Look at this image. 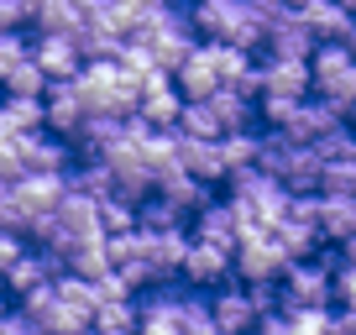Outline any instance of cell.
<instances>
[{
  "mask_svg": "<svg viewBox=\"0 0 356 335\" xmlns=\"http://www.w3.org/2000/svg\"><path fill=\"white\" fill-rule=\"evenodd\" d=\"M53 278V272H47V262H42V252H37V246H26V257L16 262L11 272H6V288L16 293V299H22V293H32L37 283H47Z\"/></svg>",
  "mask_w": 356,
  "mask_h": 335,
  "instance_id": "484cf974",
  "label": "cell"
},
{
  "mask_svg": "<svg viewBox=\"0 0 356 335\" xmlns=\"http://www.w3.org/2000/svg\"><path fill=\"white\" fill-rule=\"evenodd\" d=\"M178 168H189L194 179H204V183L231 179V157H225L220 136H184V142H178Z\"/></svg>",
  "mask_w": 356,
  "mask_h": 335,
  "instance_id": "5b68a950",
  "label": "cell"
},
{
  "mask_svg": "<svg viewBox=\"0 0 356 335\" xmlns=\"http://www.w3.org/2000/svg\"><path fill=\"white\" fill-rule=\"evenodd\" d=\"M262 95H314L309 58H262Z\"/></svg>",
  "mask_w": 356,
  "mask_h": 335,
  "instance_id": "9c48e42d",
  "label": "cell"
},
{
  "mask_svg": "<svg viewBox=\"0 0 356 335\" xmlns=\"http://www.w3.org/2000/svg\"><path fill=\"white\" fill-rule=\"evenodd\" d=\"M320 236H325V241H351V236H356V194H325Z\"/></svg>",
  "mask_w": 356,
  "mask_h": 335,
  "instance_id": "e0dca14e",
  "label": "cell"
},
{
  "mask_svg": "<svg viewBox=\"0 0 356 335\" xmlns=\"http://www.w3.org/2000/svg\"><path fill=\"white\" fill-rule=\"evenodd\" d=\"M299 304H335V272L320 257H299L283 272V314Z\"/></svg>",
  "mask_w": 356,
  "mask_h": 335,
  "instance_id": "3957f363",
  "label": "cell"
},
{
  "mask_svg": "<svg viewBox=\"0 0 356 335\" xmlns=\"http://www.w3.org/2000/svg\"><path fill=\"white\" fill-rule=\"evenodd\" d=\"M111 268H115V257H111V236H84V241L68 252V272H79V278H95V283H100Z\"/></svg>",
  "mask_w": 356,
  "mask_h": 335,
  "instance_id": "2e32d148",
  "label": "cell"
},
{
  "mask_svg": "<svg viewBox=\"0 0 356 335\" xmlns=\"http://www.w3.org/2000/svg\"><path fill=\"white\" fill-rule=\"evenodd\" d=\"M273 236H278V246L289 252L293 262H299V257H314V252L325 246L320 225H309V220H293V215H283V220L273 225Z\"/></svg>",
  "mask_w": 356,
  "mask_h": 335,
  "instance_id": "ac0fdd59",
  "label": "cell"
},
{
  "mask_svg": "<svg viewBox=\"0 0 356 335\" xmlns=\"http://www.w3.org/2000/svg\"><path fill=\"white\" fill-rule=\"evenodd\" d=\"M47 126V100L42 95H6L0 100V131L6 136H26Z\"/></svg>",
  "mask_w": 356,
  "mask_h": 335,
  "instance_id": "5bb4252c",
  "label": "cell"
},
{
  "mask_svg": "<svg viewBox=\"0 0 356 335\" xmlns=\"http://www.w3.org/2000/svg\"><path fill=\"white\" fill-rule=\"evenodd\" d=\"M100 231L105 236L136 231V199H126V194H105V199H100Z\"/></svg>",
  "mask_w": 356,
  "mask_h": 335,
  "instance_id": "4316f807",
  "label": "cell"
},
{
  "mask_svg": "<svg viewBox=\"0 0 356 335\" xmlns=\"http://www.w3.org/2000/svg\"><path fill=\"white\" fill-rule=\"evenodd\" d=\"M341 252H346V262H356V236H351V241H341Z\"/></svg>",
  "mask_w": 356,
  "mask_h": 335,
  "instance_id": "ee69618b",
  "label": "cell"
},
{
  "mask_svg": "<svg viewBox=\"0 0 356 335\" xmlns=\"http://www.w3.org/2000/svg\"><path fill=\"white\" fill-rule=\"evenodd\" d=\"M121 68H126V74H136V79H147L152 68H163V63H157V47L147 42V37H126V47H121Z\"/></svg>",
  "mask_w": 356,
  "mask_h": 335,
  "instance_id": "f546056e",
  "label": "cell"
},
{
  "mask_svg": "<svg viewBox=\"0 0 356 335\" xmlns=\"http://www.w3.org/2000/svg\"><path fill=\"white\" fill-rule=\"evenodd\" d=\"M68 189H84V194H95V199H105V194H115V168L105 163V157H79V163L68 168Z\"/></svg>",
  "mask_w": 356,
  "mask_h": 335,
  "instance_id": "ffe728a7",
  "label": "cell"
},
{
  "mask_svg": "<svg viewBox=\"0 0 356 335\" xmlns=\"http://www.w3.org/2000/svg\"><path fill=\"white\" fill-rule=\"evenodd\" d=\"M231 272H236V252H231V246L204 241V236H194V241H189V257H184V278H189L194 288H220Z\"/></svg>",
  "mask_w": 356,
  "mask_h": 335,
  "instance_id": "277c9868",
  "label": "cell"
},
{
  "mask_svg": "<svg viewBox=\"0 0 356 335\" xmlns=\"http://www.w3.org/2000/svg\"><path fill=\"white\" fill-rule=\"evenodd\" d=\"M330 335H351V330H341V325H335V330H330Z\"/></svg>",
  "mask_w": 356,
  "mask_h": 335,
  "instance_id": "bcb514c9",
  "label": "cell"
},
{
  "mask_svg": "<svg viewBox=\"0 0 356 335\" xmlns=\"http://www.w3.org/2000/svg\"><path fill=\"white\" fill-rule=\"evenodd\" d=\"M314 47H320V37H314V26L304 22V11H289L283 22L267 26L262 58H314Z\"/></svg>",
  "mask_w": 356,
  "mask_h": 335,
  "instance_id": "ba28073f",
  "label": "cell"
},
{
  "mask_svg": "<svg viewBox=\"0 0 356 335\" xmlns=\"http://www.w3.org/2000/svg\"><path fill=\"white\" fill-rule=\"evenodd\" d=\"M178 325H184V335H225V330H220V320H215L210 288H189V293H184V309H178Z\"/></svg>",
  "mask_w": 356,
  "mask_h": 335,
  "instance_id": "44dd1931",
  "label": "cell"
},
{
  "mask_svg": "<svg viewBox=\"0 0 356 335\" xmlns=\"http://www.w3.org/2000/svg\"><path fill=\"white\" fill-rule=\"evenodd\" d=\"M16 304H22V309L32 314V320H42V314H47V309H53V304H58V278L37 283V288H32V293H22V299H16Z\"/></svg>",
  "mask_w": 356,
  "mask_h": 335,
  "instance_id": "836d02e7",
  "label": "cell"
},
{
  "mask_svg": "<svg viewBox=\"0 0 356 335\" xmlns=\"http://www.w3.org/2000/svg\"><path fill=\"white\" fill-rule=\"evenodd\" d=\"M210 105L220 111L225 131H236V126H257V100L246 90H236V84H220V90L210 95Z\"/></svg>",
  "mask_w": 356,
  "mask_h": 335,
  "instance_id": "7402d4cb",
  "label": "cell"
},
{
  "mask_svg": "<svg viewBox=\"0 0 356 335\" xmlns=\"http://www.w3.org/2000/svg\"><path fill=\"white\" fill-rule=\"evenodd\" d=\"M47 84H53V79H47V68L37 63V58H22L16 68L0 74V90L6 95H47Z\"/></svg>",
  "mask_w": 356,
  "mask_h": 335,
  "instance_id": "603a6c76",
  "label": "cell"
},
{
  "mask_svg": "<svg viewBox=\"0 0 356 335\" xmlns=\"http://www.w3.org/2000/svg\"><path fill=\"white\" fill-rule=\"evenodd\" d=\"M26 246H32V241H26L22 231H0V283H6V272L26 257Z\"/></svg>",
  "mask_w": 356,
  "mask_h": 335,
  "instance_id": "d590c367",
  "label": "cell"
},
{
  "mask_svg": "<svg viewBox=\"0 0 356 335\" xmlns=\"http://www.w3.org/2000/svg\"><path fill=\"white\" fill-rule=\"evenodd\" d=\"M341 6H346V11H351V16H356V0H341Z\"/></svg>",
  "mask_w": 356,
  "mask_h": 335,
  "instance_id": "f6af8a7d",
  "label": "cell"
},
{
  "mask_svg": "<svg viewBox=\"0 0 356 335\" xmlns=\"http://www.w3.org/2000/svg\"><path fill=\"white\" fill-rule=\"evenodd\" d=\"M136 225H142L147 236H163V231H178V225H189V215L178 210L173 199H163V194H147L142 204H136Z\"/></svg>",
  "mask_w": 356,
  "mask_h": 335,
  "instance_id": "d6986e66",
  "label": "cell"
},
{
  "mask_svg": "<svg viewBox=\"0 0 356 335\" xmlns=\"http://www.w3.org/2000/svg\"><path fill=\"white\" fill-rule=\"evenodd\" d=\"M325 194H356V163H325Z\"/></svg>",
  "mask_w": 356,
  "mask_h": 335,
  "instance_id": "e575fe53",
  "label": "cell"
},
{
  "mask_svg": "<svg viewBox=\"0 0 356 335\" xmlns=\"http://www.w3.org/2000/svg\"><path fill=\"white\" fill-rule=\"evenodd\" d=\"M95 325H115V330H136L142 325V309H136V299H111L95 309Z\"/></svg>",
  "mask_w": 356,
  "mask_h": 335,
  "instance_id": "d6a6232c",
  "label": "cell"
},
{
  "mask_svg": "<svg viewBox=\"0 0 356 335\" xmlns=\"http://www.w3.org/2000/svg\"><path fill=\"white\" fill-rule=\"evenodd\" d=\"M194 236H204V241H220V246H241V215H236V199L225 194V199H210L200 215H194V225H189Z\"/></svg>",
  "mask_w": 356,
  "mask_h": 335,
  "instance_id": "4fadbf2b",
  "label": "cell"
},
{
  "mask_svg": "<svg viewBox=\"0 0 356 335\" xmlns=\"http://www.w3.org/2000/svg\"><path fill=\"white\" fill-rule=\"evenodd\" d=\"M252 11L262 16L267 26H273V22H283L289 11H299V6H293V0H252Z\"/></svg>",
  "mask_w": 356,
  "mask_h": 335,
  "instance_id": "ab89813d",
  "label": "cell"
},
{
  "mask_svg": "<svg viewBox=\"0 0 356 335\" xmlns=\"http://www.w3.org/2000/svg\"><path fill=\"white\" fill-rule=\"evenodd\" d=\"M11 189H16V199L26 204V215H42V210H58V199L68 194V173H42V168H26Z\"/></svg>",
  "mask_w": 356,
  "mask_h": 335,
  "instance_id": "7c38bea8",
  "label": "cell"
},
{
  "mask_svg": "<svg viewBox=\"0 0 356 335\" xmlns=\"http://www.w3.org/2000/svg\"><path fill=\"white\" fill-rule=\"evenodd\" d=\"M341 121H346L341 105H330L325 95H309V100L293 111V121H289V126H278V131H289L293 142H320V136H325V131H335Z\"/></svg>",
  "mask_w": 356,
  "mask_h": 335,
  "instance_id": "8fae6325",
  "label": "cell"
},
{
  "mask_svg": "<svg viewBox=\"0 0 356 335\" xmlns=\"http://www.w3.org/2000/svg\"><path fill=\"white\" fill-rule=\"evenodd\" d=\"M136 335H184V325H178V314H147Z\"/></svg>",
  "mask_w": 356,
  "mask_h": 335,
  "instance_id": "f35d334b",
  "label": "cell"
},
{
  "mask_svg": "<svg viewBox=\"0 0 356 335\" xmlns=\"http://www.w3.org/2000/svg\"><path fill=\"white\" fill-rule=\"evenodd\" d=\"M0 335H47V330H42V320H32V314L16 304V309L0 320Z\"/></svg>",
  "mask_w": 356,
  "mask_h": 335,
  "instance_id": "8d00e7d4",
  "label": "cell"
},
{
  "mask_svg": "<svg viewBox=\"0 0 356 335\" xmlns=\"http://www.w3.org/2000/svg\"><path fill=\"white\" fill-rule=\"evenodd\" d=\"M32 58L47 68V79H74L84 68L79 32H32Z\"/></svg>",
  "mask_w": 356,
  "mask_h": 335,
  "instance_id": "52a82bcc",
  "label": "cell"
},
{
  "mask_svg": "<svg viewBox=\"0 0 356 335\" xmlns=\"http://www.w3.org/2000/svg\"><path fill=\"white\" fill-rule=\"evenodd\" d=\"M210 304H215V320H220L225 335H252L257 330V304H252V288L246 283H231L225 278L220 288H210Z\"/></svg>",
  "mask_w": 356,
  "mask_h": 335,
  "instance_id": "8992f818",
  "label": "cell"
},
{
  "mask_svg": "<svg viewBox=\"0 0 356 335\" xmlns=\"http://www.w3.org/2000/svg\"><path fill=\"white\" fill-rule=\"evenodd\" d=\"M178 131L184 136H225V121H220V111H215L210 100H189L184 115H178Z\"/></svg>",
  "mask_w": 356,
  "mask_h": 335,
  "instance_id": "d4e9b609",
  "label": "cell"
},
{
  "mask_svg": "<svg viewBox=\"0 0 356 335\" xmlns=\"http://www.w3.org/2000/svg\"><path fill=\"white\" fill-rule=\"evenodd\" d=\"M22 58H32V26H6L0 32V74L16 68Z\"/></svg>",
  "mask_w": 356,
  "mask_h": 335,
  "instance_id": "1f68e13d",
  "label": "cell"
},
{
  "mask_svg": "<svg viewBox=\"0 0 356 335\" xmlns=\"http://www.w3.org/2000/svg\"><path fill=\"white\" fill-rule=\"evenodd\" d=\"M299 11H304V22L314 26V37H320V42H346V37H351V22H356V16L346 11L341 0H304Z\"/></svg>",
  "mask_w": 356,
  "mask_h": 335,
  "instance_id": "9a60e30c",
  "label": "cell"
},
{
  "mask_svg": "<svg viewBox=\"0 0 356 335\" xmlns=\"http://www.w3.org/2000/svg\"><path fill=\"white\" fill-rule=\"evenodd\" d=\"M314 152H320L325 163H356V126L341 121L335 131H325L320 142H314Z\"/></svg>",
  "mask_w": 356,
  "mask_h": 335,
  "instance_id": "83f0119b",
  "label": "cell"
},
{
  "mask_svg": "<svg viewBox=\"0 0 356 335\" xmlns=\"http://www.w3.org/2000/svg\"><path fill=\"white\" fill-rule=\"evenodd\" d=\"M335 325H341V330H351V335H356V309H346V304H341V309H335Z\"/></svg>",
  "mask_w": 356,
  "mask_h": 335,
  "instance_id": "7bdbcfd3",
  "label": "cell"
},
{
  "mask_svg": "<svg viewBox=\"0 0 356 335\" xmlns=\"http://www.w3.org/2000/svg\"><path fill=\"white\" fill-rule=\"evenodd\" d=\"M335 304L356 309V262H341V268H335Z\"/></svg>",
  "mask_w": 356,
  "mask_h": 335,
  "instance_id": "74e56055",
  "label": "cell"
},
{
  "mask_svg": "<svg viewBox=\"0 0 356 335\" xmlns=\"http://www.w3.org/2000/svg\"><path fill=\"white\" fill-rule=\"evenodd\" d=\"M47 131H58V136H68L74 142L79 136V126H84V100H79V90H74V79H53L47 84Z\"/></svg>",
  "mask_w": 356,
  "mask_h": 335,
  "instance_id": "30bf717a",
  "label": "cell"
},
{
  "mask_svg": "<svg viewBox=\"0 0 356 335\" xmlns=\"http://www.w3.org/2000/svg\"><path fill=\"white\" fill-rule=\"evenodd\" d=\"M0 26H32L26 0H0Z\"/></svg>",
  "mask_w": 356,
  "mask_h": 335,
  "instance_id": "60d3db41",
  "label": "cell"
},
{
  "mask_svg": "<svg viewBox=\"0 0 356 335\" xmlns=\"http://www.w3.org/2000/svg\"><path fill=\"white\" fill-rule=\"evenodd\" d=\"M289 252L278 246V236L273 231H257V236H241V246H236V278L241 283H273L289 272Z\"/></svg>",
  "mask_w": 356,
  "mask_h": 335,
  "instance_id": "7a4b0ae2",
  "label": "cell"
},
{
  "mask_svg": "<svg viewBox=\"0 0 356 335\" xmlns=\"http://www.w3.org/2000/svg\"><path fill=\"white\" fill-rule=\"evenodd\" d=\"M252 335H293V325H289V314H262V320H257V330Z\"/></svg>",
  "mask_w": 356,
  "mask_h": 335,
  "instance_id": "b9f144b4",
  "label": "cell"
},
{
  "mask_svg": "<svg viewBox=\"0 0 356 335\" xmlns=\"http://www.w3.org/2000/svg\"><path fill=\"white\" fill-rule=\"evenodd\" d=\"M309 68H314V95H325L330 105H341L351 115V105H356V53H351V42H320Z\"/></svg>",
  "mask_w": 356,
  "mask_h": 335,
  "instance_id": "6da1fadb",
  "label": "cell"
},
{
  "mask_svg": "<svg viewBox=\"0 0 356 335\" xmlns=\"http://www.w3.org/2000/svg\"><path fill=\"white\" fill-rule=\"evenodd\" d=\"M346 121H351V126H356V105H351V115H346Z\"/></svg>",
  "mask_w": 356,
  "mask_h": 335,
  "instance_id": "7dc6e473",
  "label": "cell"
},
{
  "mask_svg": "<svg viewBox=\"0 0 356 335\" xmlns=\"http://www.w3.org/2000/svg\"><path fill=\"white\" fill-rule=\"evenodd\" d=\"M121 47H126V37L111 32V26H100V22L79 26V53H84V63H95V58H121Z\"/></svg>",
  "mask_w": 356,
  "mask_h": 335,
  "instance_id": "cb8c5ba5",
  "label": "cell"
},
{
  "mask_svg": "<svg viewBox=\"0 0 356 335\" xmlns=\"http://www.w3.org/2000/svg\"><path fill=\"white\" fill-rule=\"evenodd\" d=\"M304 100H309V95H304ZM304 100H299V95H262V100H257V121H262V126H289Z\"/></svg>",
  "mask_w": 356,
  "mask_h": 335,
  "instance_id": "4dcf8cb0",
  "label": "cell"
},
{
  "mask_svg": "<svg viewBox=\"0 0 356 335\" xmlns=\"http://www.w3.org/2000/svg\"><path fill=\"white\" fill-rule=\"evenodd\" d=\"M289 325H293V335H330L335 314H330V304H299V309H289Z\"/></svg>",
  "mask_w": 356,
  "mask_h": 335,
  "instance_id": "f1b7e54d",
  "label": "cell"
}]
</instances>
